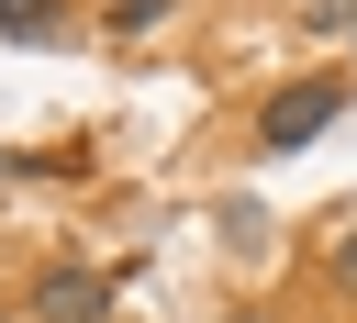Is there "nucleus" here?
I'll return each instance as SVG.
<instances>
[{
	"label": "nucleus",
	"instance_id": "nucleus-1",
	"mask_svg": "<svg viewBox=\"0 0 357 323\" xmlns=\"http://www.w3.org/2000/svg\"><path fill=\"white\" fill-rule=\"evenodd\" d=\"M335 123H346V67H312V78H290V89L257 100V156H301Z\"/></svg>",
	"mask_w": 357,
	"mask_h": 323
},
{
	"label": "nucleus",
	"instance_id": "nucleus-2",
	"mask_svg": "<svg viewBox=\"0 0 357 323\" xmlns=\"http://www.w3.org/2000/svg\"><path fill=\"white\" fill-rule=\"evenodd\" d=\"M112 312V278H89V267H45L33 278V323H100Z\"/></svg>",
	"mask_w": 357,
	"mask_h": 323
},
{
	"label": "nucleus",
	"instance_id": "nucleus-3",
	"mask_svg": "<svg viewBox=\"0 0 357 323\" xmlns=\"http://www.w3.org/2000/svg\"><path fill=\"white\" fill-rule=\"evenodd\" d=\"M167 11H178V0H112V11H100V22H112V33H156V22H167Z\"/></svg>",
	"mask_w": 357,
	"mask_h": 323
},
{
	"label": "nucleus",
	"instance_id": "nucleus-4",
	"mask_svg": "<svg viewBox=\"0 0 357 323\" xmlns=\"http://www.w3.org/2000/svg\"><path fill=\"white\" fill-rule=\"evenodd\" d=\"M0 33H56V0H0Z\"/></svg>",
	"mask_w": 357,
	"mask_h": 323
},
{
	"label": "nucleus",
	"instance_id": "nucleus-5",
	"mask_svg": "<svg viewBox=\"0 0 357 323\" xmlns=\"http://www.w3.org/2000/svg\"><path fill=\"white\" fill-rule=\"evenodd\" d=\"M312 33H357V0H312Z\"/></svg>",
	"mask_w": 357,
	"mask_h": 323
},
{
	"label": "nucleus",
	"instance_id": "nucleus-6",
	"mask_svg": "<svg viewBox=\"0 0 357 323\" xmlns=\"http://www.w3.org/2000/svg\"><path fill=\"white\" fill-rule=\"evenodd\" d=\"M324 267H335V290H357V223L335 234V256H324Z\"/></svg>",
	"mask_w": 357,
	"mask_h": 323
}]
</instances>
